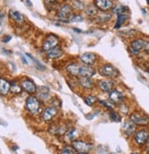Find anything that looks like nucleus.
<instances>
[{"label": "nucleus", "instance_id": "nucleus-35", "mask_svg": "<svg viewBox=\"0 0 149 154\" xmlns=\"http://www.w3.org/2000/svg\"><path fill=\"white\" fill-rule=\"evenodd\" d=\"M84 20V17L81 15V14H75L74 13L73 16L70 18V23H77V22H82Z\"/></svg>", "mask_w": 149, "mask_h": 154}, {"label": "nucleus", "instance_id": "nucleus-25", "mask_svg": "<svg viewBox=\"0 0 149 154\" xmlns=\"http://www.w3.org/2000/svg\"><path fill=\"white\" fill-rule=\"evenodd\" d=\"M83 12L86 14V16H88V17H90L91 18H94L99 13V10L95 7V5L94 4V2H92V3H90V4H86Z\"/></svg>", "mask_w": 149, "mask_h": 154}, {"label": "nucleus", "instance_id": "nucleus-9", "mask_svg": "<svg viewBox=\"0 0 149 154\" xmlns=\"http://www.w3.org/2000/svg\"><path fill=\"white\" fill-rule=\"evenodd\" d=\"M144 42H145V38H136L133 41L130 42L128 48H129V51L131 52V54L135 55V56L139 55L140 52L143 51Z\"/></svg>", "mask_w": 149, "mask_h": 154}, {"label": "nucleus", "instance_id": "nucleus-51", "mask_svg": "<svg viewBox=\"0 0 149 154\" xmlns=\"http://www.w3.org/2000/svg\"><path fill=\"white\" fill-rule=\"evenodd\" d=\"M70 1H73V0H70Z\"/></svg>", "mask_w": 149, "mask_h": 154}, {"label": "nucleus", "instance_id": "nucleus-7", "mask_svg": "<svg viewBox=\"0 0 149 154\" xmlns=\"http://www.w3.org/2000/svg\"><path fill=\"white\" fill-rule=\"evenodd\" d=\"M148 138H149V130L146 128H141L136 130L133 136L135 144L140 148L144 147Z\"/></svg>", "mask_w": 149, "mask_h": 154}, {"label": "nucleus", "instance_id": "nucleus-16", "mask_svg": "<svg viewBox=\"0 0 149 154\" xmlns=\"http://www.w3.org/2000/svg\"><path fill=\"white\" fill-rule=\"evenodd\" d=\"M20 85H21L22 90L30 95L35 94L37 93V90H38V87H37L36 84L29 78H24L20 82Z\"/></svg>", "mask_w": 149, "mask_h": 154}, {"label": "nucleus", "instance_id": "nucleus-49", "mask_svg": "<svg viewBox=\"0 0 149 154\" xmlns=\"http://www.w3.org/2000/svg\"><path fill=\"white\" fill-rule=\"evenodd\" d=\"M147 72H149V66H148V68H147Z\"/></svg>", "mask_w": 149, "mask_h": 154}, {"label": "nucleus", "instance_id": "nucleus-10", "mask_svg": "<svg viewBox=\"0 0 149 154\" xmlns=\"http://www.w3.org/2000/svg\"><path fill=\"white\" fill-rule=\"evenodd\" d=\"M58 113L59 111L57 107L54 106H49L44 108V110L41 112L40 118L44 122H51L58 116Z\"/></svg>", "mask_w": 149, "mask_h": 154}, {"label": "nucleus", "instance_id": "nucleus-28", "mask_svg": "<svg viewBox=\"0 0 149 154\" xmlns=\"http://www.w3.org/2000/svg\"><path fill=\"white\" fill-rule=\"evenodd\" d=\"M98 97L94 94H87L83 97V101L84 103L88 106H94L96 103H98Z\"/></svg>", "mask_w": 149, "mask_h": 154}, {"label": "nucleus", "instance_id": "nucleus-41", "mask_svg": "<svg viewBox=\"0 0 149 154\" xmlns=\"http://www.w3.org/2000/svg\"><path fill=\"white\" fill-rule=\"evenodd\" d=\"M6 16V13L4 11H0V23H1L3 21V19Z\"/></svg>", "mask_w": 149, "mask_h": 154}, {"label": "nucleus", "instance_id": "nucleus-23", "mask_svg": "<svg viewBox=\"0 0 149 154\" xmlns=\"http://www.w3.org/2000/svg\"><path fill=\"white\" fill-rule=\"evenodd\" d=\"M9 17L12 21H14L16 24H23L25 22V17L24 16L16 10L10 9L9 10Z\"/></svg>", "mask_w": 149, "mask_h": 154}, {"label": "nucleus", "instance_id": "nucleus-4", "mask_svg": "<svg viewBox=\"0 0 149 154\" xmlns=\"http://www.w3.org/2000/svg\"><path fill=\"white\" fill-rule=\"evenodd\" d=\"M129 119L136 126L146 127L149 125V117L141 111H134L129 115Z\"/></svg>", "mask_w": 149, "mask_h": 154}, {"label": "nucleus", "instance_id": "nucleus-32", "mask_svg": "<svg viewBox=\"0 0 149 154\" xmlns=\"http://www.w3.org/2000/svg\"><path fill=\"white\" fill-rule=\"evenodd\" d=\"M109 118L112 121L114 122H121L122 121V118L119 113L115 112V110H111L109 112Z\"/></svg>", "mask_w": 149, "mask_h": 154}, {"label": "nucleus", "instance_id": "nucleus-47", "mask_svg": "<svg viewBox=\"0 0 149 154\" xmlns=\"http://www.w3.org/2000/svg\"><path fill=\"white\" fill-rule=\"evenodd\" d=\"M146 154H149V149H148L146 150Z\"/></svg>", "mask_w": 149, "mask_h": 154}, {"label": "nucleus", "instance_id": "nucleus-33", "mask_svg": "<svg viewBox=\"0 0 149 154\" xmlns=\"http://www.w3.org/2000/svg\"><path fill=\"white\" fill-rule=\"evenodd\" d=\"M118 110H119V113L122 115H128L129 110H130V106L126 103L123 102V103L118 105Z\"/></svg>", "mask_w": 149, "mask_h": 154}, {"label": "nucleus", "instance_id": "nucleus-38", "mask_svg": "<svg viewBox=\"0 0 149 154\" xmlns=\"http://www.w3.org/2000/svg\"><path fill=\"white\" fill-rule=\"evenodd\" d=\"M27 55H28V56L30 58V59H31L32 61H34V62H35V64H36L37 66H38L40 69H43V70H45V66H44V65H42V64H41V63H40L39 61H38V60H36L35 58H34V57H32V56H31L29 53H27Z\"/></svg>", "mask_w": 149, "mask_h": 154}, {"label": "nucleus", "instance_id": "nucleus-1", "mask_svg": "<svg viewBox=\"0 0 149 154\" xmlns=\"http://www.w3.org/2000/svg\"><path fill=\"white\" fill-rule=\"evenodd\" d=\"M56 17L58 18V20L63 23H70V18L74 14V10L71 7V5L68 3L61 4L57 10H56Z\"/></svg>", "mask_w": 149, "mask_h": 154}, {"label": "nucleus", "instance_id": "nucleus-44", "mask_svg": "<svg viewBox=\"0 0 149 154\" xmlns=\"http://www.w3.org/2000/svg\"><path fill=\"white\" fill-rule=\"evenodd\" d=\"M21 59H22V61H23V63H24L25 64H28V61H27V60L25 59V58H24V56H23V55L21 56Z\"/></svg>", "mask_w": 149, "mask_h": 154}, {"label": "nucleus", "instance_id": "nucleus-37", "mask_svg": "<svg viewBox=\"0 0 149 154\" xmlns=\"http://www.w3.org/2000/svg\"><path fill=\"white\" fill-rule=\"evenodd\" d=\"M96 153L97 154H110L109 150H108V148L103 146V145H100V146L97 147Z\"/></svg>", "mask_w": 149, "mask_h": 154}, {"label": "nucleus", "instance_id": "nucleus-17", "mask_svg": "<svg viewBox=\"0 0 149 154\" xmlns=\"http://www.w3.org/2000/svg\"><path fill=\"white\" fill-rule=\"evenodd\" d=\"M108 94H109V100L112 103H114L115 105H119L124 102V95L118 89L114 88Z\"/></svg>", "mask_w": 149, "mask_h": 154}, {"label": "nucleus", "instance_id": "nucleus-13", "mask_svg": "<svg viewBox=\"0 0 149 154\" xmlns=\"http://www.w3.org/2000/svg\"><path fill=\"white\" fill-rule=\"evenodd\" d=\"M80 62L82 64L95 66L98 62V56L94 52H84L80 56Z\"/></svg>", "mask_w": 149, "mask_h": 154}, {"label": "nucleus", "instance_id": "nucleus-12", "mask_svg": "<svg viewBox=\"0 0 149 154\" xmlns=\"http://www.w3.org/2000/svg\"><path fill=\"white\" fill-rule=\"evenodd\" d=\"M77 83L78 87L82 91H91L96 86V83L94 81V79L89 78V77H78Z\"/></svg>", "mask_w": 149, "mask_h": 154}, {"label": "nucleus", "instance_id": "nucleus-31", "mask_svg": "<svg viewBox=\"0 0 149 154\" xmlns=\"http://www.w3.org/2000/svg\"><path fill=\"white\" fill-rule=\"evenodd\" d=\"M98 104L101 105L103 107L106 108L107 110L111 111L115 109V104L112 103L109 99H98Z\"/></svg>", "mask_w": 149, "mask_h": 154}, {"label": "nucleus", "instance_id": "nucleus-34", "mask_svg": "<svg viewBox=\"0 0 149 154\" xmlns=\"http://www.w3.org/2000/svg\"><path fill=\"white\" fill-rule=\"evenodd\" d=\"M76 153L77 152L71 146H65L59 151V154H76Z\"/></svg>", "mask_w": 149, "mask_h": 154}, {"label": "nucleus", "instance_id": "nucleus-2", "mask_svg": "<svg viewBox=\"0 0 149 154\" xmlns=\"http://www.w3.org/2000/svg\"><path fill=\"white\" fill-rule=\"evenodd\" d=\"M25 107L29 114L38 115L41 111V101L34 94H31L26 99Z\"/></svg>", "mask_w": 149, "mask_h": 154}, {"label": "nucleus", "instance_id": "nucleus-24", "mask_svg": "<svg viewBox=\"0 0 149 154\" xmlns=\"http://www.w3.org/2000/svg\"><path fill=\"white\" fill-rule=\"evenodd\" d=\"M10 93V82L0 76V94L6 96Z\"/></svg>", "mask_w": 149, "mask_h": 154}, {"label": "nucleus", "instance_id": "nucleus-36", "mask_svg": "<svg viewBox=\"0 0 149 154\" xmlns=\"http://www.w3.org/2000/svg\"><path fill=\"white\" fill-rule=\"evenodd\" d=\"M44 3L49 9H51L56 8L58 4V0H44Z\"/></svg>", "mask_w": 149, "mask_h": 154}, {"label": "nucleus", "instance_id": "nucleus-46", "mask_svg": "<svg viewBox=\"0 0 149 154\" xmlns=\"http://www.w3.org/2000/svg\"><path fill=\"white\" fill-rule=\"evenodd\" d=\"M76 154H90V153H81V152H77Z\"/></svg>", "mask_w": 149, "mask_h": 154}, {"label": "nucleus", "instance_id": "nucleus-18", "mask_svg": "<svg viewBox=\"0 0 149 154\" xmlns=\"http://www.w3.org/2000/svg\"><path fill=\"white\" fill-rule=\"evenodd\" d=\"M136 126L131 120H130V119L125 120V121L124 122V124H123V128H122L123 133H124V136L127 137V138H131V137H133V136H134V134H135V132L136 131Z\"/></svg>", "mask_w": 149, "mask_h": 154}, {"label": "nucleus", "instance_id": "nucleus-39", "mask_svg": "<svg viewBox=\"0 0 149 154\" xmlns=\"http://www.w3.org/2000/svg\"><path fill=\"white\" fill-rule=\"evenodd\" d=\"M143 51L149 54V38H145V42H144V49Z\"/></svg>", "mask_w": 149, "mask_h": 154}, {"label": "nucleus", "instance_id": "nucleus-26", "mask_svg": "<svg viewBox=\"0 0 149 154\" xmlns=\"http://www.w3.org/2000/svg\"><path fill=\"white\" fill-rule=\"evenodd\" d=\"M129 19V15L127 13H122L117 15V18H116V22L115 24V29H120L124 24H125V22Z\"/></svg>", "mask_w": 149, "mask_h": 154}, {"label": "nucleus", "instance_id": "nucleus-6", "mask_svg": "<svg viewBox=\"0 0 149 154\" xmlns=\"http://www.w3.org/2000/svg\"><path fill=\"white\" fill-rule=\"evenodd\" d=\"M60 38L58 36H56L55 34H49L47 37L44 38V41L41 45V49L43 51L48 52L49 51L52 50L53 48L57 47L60 45Z\"/></svg>", "mask_w": 149, "mask_h": 154}, {"label": "nucleus", "instance_id": "nucleus-30", "mask_svg": "<svg viewBox=\"0 0 149 154\" xmlns=\"http://www.w3.org/2000/svg\"><path fill=\"white\" fill-rule=\"evenodd\" d=\"M85 6L86 4L83 1H82V0H73L71 4V7L74 11H83Z\"/></svg>", "mask_w": 149, "mask_h": 154}, {"label": "nucleus", "instance_id": "nucleus-14", "mask_svg": "<svg viewBox=\"0 0 149 154\" xmlns=\"http://www.w3.org/2000/svg\"><path fill=\"white\" fill-rule=\"evenodd\" d=\"M94 4L99 11H110L115 6V0H94Z\"/></svg>", "mask_w": 149, "mask_h": 154}, {"label": "nucleus", "instance_id": "nucleus-43", "mask_svg": "<svg viewBox=\"0 0 149 154\" xmlns=\"http://www.w3.org/2000/svg\"><path fill=\"white\" fill-rule=\"evenodd\" d=\"M25 3H26V5H27L28 7H31V6H32V3H31L30 0H25Z\"/></svg>", "mask_w": 149, "mask_h": 154}, {"label": "nucleus", "instance_id": "nucleus-22", "mask_svg": "<svg viewBox=\"0 0 149 154\" xmlns=\"http://www.w3.org/2000/svg\"><path fill=\"white\" fill-rule=\"evenodd\" d=\"M37 97L40 101H48L50 98V91L47 86H40L37 90Z\"/></svg>", "mask_w": 149, "mask_h": 154}, {"label": "nucleus", "instance_id": "nucleus-3", "mask_svg": "<svg viewBox=\"0 0 149 154\" xmlns=\"http://www.w3.org/2000/svg\"><path fill=\"white\" fill-rule=\"evenodd\" d=\"M98 72L101 76L108 79H116L119 76L118 70L111 63H103L98 67Z\"/></svg>", "mask_w": 149, "mask_h": 154}, {"label": "nucleus", "instance_id": "nucleus-42", "mask_svg": "<svg viewBox=\"0 0 149 154\" xmlns=\"http://www.w3.org/2000/svg\"><path fill=\"white\" fill-rule=\"evenodd\" d=\"M143 148H144L145 149H146V150L149 149V138L147 139V140H146V142H145V144L144 145V147H143Z\"/></svg>", "mask_w": 149, "mask_h": 154}, {"label": "nucleus", "instance_id": "nucleus-8", "mask_svg": "<svg viewBox=\"0 0 149 154\" xmlns=\"http://www.w3.org/2000/svg\"><path fill=\"white\" fill-rule=\"evenodd\" d=\"M82 63L78 62H70L65 67V72L70 78H78L80 77Z\"/></svg>", "mask_w": 149, "mask_h": 154}, {"label": "nucleus", "instance_id": "nucleus-15", "mask_svg": "<svg viewBox=\"0 0 149 154\" xmlns=\"http://www.w3.org/2000/svg\"><path fill=\"white\" fill-rule=\"evenodd\" d=\"M112 17L113 14L110 11H99V13L94 17V22L97 25H103L109 22Z\"/></svg>", "mask_w": 149, "mask_h": 154}, {"label": "nucleus", "instance_id": "nucleus-11", "mask_svg": "<svg viewBox=\"0 0 149 154\" xmlns=\"http://www.w3.org/2000/svg\"><path fill=\"white\" fill-rule=\"evenodd\" d=\"M115 82L113 79H101L96 82V87L103 93L109 94L112 90L115 88Z\"/></svg>", "mask_w": 149, "mask_h": 154}, {"label": "nucleus", "instance_id": "nucleus-27", "mask_svg": "<svg viewBox=\"0 0 149 154\" xmlns=\"http://www.w3.org/2000/svg\"><path fill=\"white\" fill-rule=\"evenodd\" d=\"M21 85L18 84L16 80H13L10 82V93L13 94H20L22 93Z\"/></svg>", "mask_w": 149, "mask_h": 154}, {"label": "nucleus", "instance_id": "nucleus-50", "mask_svg": "<svg viewBox=\"0 0 149 154\" xmlns=\"http://www.w3.org/2000/svg\"><path fill=\"white\" fill-rule=\"evenodd\" d=\"M146 1H147V3L149 4V0H146Z\"/></svg>", "mask_w": 149, "mask_h": 154}, {"label": "nucleus", "instance_id": "nucleus-29", "mask_svg": "<svg viewBox=\"0 0 149 154\" xmlns=\"http://www.w3.org/2000/svg\"><path fill=\"white\" fill-rule=\"evenodd\" d=\"M137 34V31L136 29H124V30H122L119 32V35L124 38H133L136 36Z\"/></svg>", "mask_w": 149, "mask_h": 154}, {"label": "nucleus", "instance_id": "nucleus-5", "mask_svg": "<svg viewBox=\"0 0 149 154\" xmlns=\"http://www.w3.org/2000/svg\"><path fill=\"white\" fill-rule=\"evenodd\" d=\"M71 147L75 149L76 152H81V153H90L92 149H94V144L91 141L78 139L74 140L70 143Z\"/></svg>", "mask_w": 149, "mask_h": 154}, {"label": "nucleus", "instance_id": "nucleus-19", "mask_svg": "<svg viewBox=\"0 0 149 154\" xmlns=\"http://www.w3.org/2000/svg\"><path fill=\"white\" fill-rule=\"evenodd\" d=\"M47 53V58L49 60H58L60 58H61L64 54V51L63 49L59 45L57 47L53 48L52 50L49 51Z\"/></svg>", "mask_w": 149, "mask_h": 154}, {"label": "nucleus", "instance_id": "nucleus-45", "mask_svg": "<svg viewBox=\"0 0 149 154\" xmlns=\"http://www.w3.org/2000/svg\"><path fill=\"white\" fill-rule=\"evenodd\" d=\"M73 30H74V31H76V32H80V33H82V31L81 29H75V28H74V29H73Z\"/></svg>", "mask_w": 149, "mask_h": 154}, {"label": "nucleus", "instance_id": "nucleus-20", "mask_svg": "<svg viewBox=\"0 0 149 154\" xmlns=\"http://www.w3.org/2000/svg\"><path fill=\"white\" fill-rule=\"evenodd\" d=\"M80 131L78 130V128H74V127H70L68 128V130L66 131V133L64 134L65 139L70 141V143L74 140H76L80 138Z\"/></svg>", "mask_w": 149, "mask_h": 154}, {"label": "nucleus", "instance_id": "nucleus-48", "mask_svg": "<svg viewBox=\"0 0 149 154\" xmlns=\"http://www.w3.org/2000/svg\"><path fill=\"white\" fill-rule=\"evenodd\" d=\"M110 154H117V153H115V152H112V153H110Z\"/></svg>", "mask_w": 149, "mask_h": 154}, {"label": "nucleus", "instance_id": "nucleus-40", "mask_svg": "<svg viewBox=\"0 0 149 154\" xmlns=\"http://www.w3.org/2000/svg\"><path fill=\"white\" fill-rule=\"evenodd\" d=\"M11 40V36L10 35H6V36H4L3 38H2V42H8L9 41Z\"/></svg>", "mask_w": 149, "mask_h": 154}, {"label": "nucleus", "instance_id": "nucleus-21", "mask_svg": "<svg viewBox=\"0 0 149 154\" xmlns=\"http://www.w3.org/2000/svg\"><path fill=\"white\" fill-rule=\"evenodd\" d=\"M95 73H96L95 66L82 64L80 77H89V78H92V77L95 75Z\"/></svg>", "mask_w": 149, "mask_h": 154}, {"label": "nucleus", "instance_id": "nucleus-52", "mask_svg": "<svg viewBox=\"0 0 149 154\" xmlns=\"http://www.w3.org/2000/svg\"><path fill=\"white\" fill-rule=\"evenodd\" d=\"M133 154H136V153H133Z\"/></svg>", "mask_w": 149, "mask_h": 154}]
</instances>
